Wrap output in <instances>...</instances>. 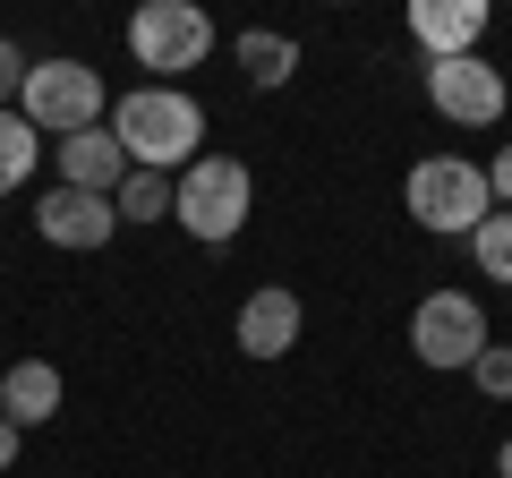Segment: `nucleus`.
<instances>
[{
	"instance_id": "nucleus-1",
	"label": "nucleus",
	"mask_w": 512,
	"mask_h": 478,
	"mask_svg": "<svg viewBox=\"0 0 512 478\" xmlns=\"http://www.w3.org/2000/svg\"><path fill=\"white\" fill-rule=\"evenodd\" d=\"M111 137H120L128 171H163V180H180L188 163H197V137H205V103L180 86H128L120 103H111Z\"/></svg>"
},
{
	"instance_id": "nucleus-2",
	"label": "nucleus",
	"mask_w": 512,
	"mask_h": 478,
	"mask_svg": "<svg viewBox=\"0 0 512 478\" xmlns=\"http://www.w3.org/2000/svg\"><path fill=\"white\" fill-rule=\"evenodd\" d=\"M248 205H256V180L239 154H197V163L171 180V222H180L188 239H205V248H222V239L248 231Z\"/></svg>"
},
{
	"instance_id": "nucleus-3",
	"label": "nucleus",
	"mask_w": 512,
	"mask_h": 478,
	"mask_svg": "<svg viewBox=\"0 0 512 478\" xmlns=\"http://www.w3.org/2000/svg\"><path fill=\"white\" fill-rule=\"evenodd\" d=\"M402 205H410V222L419 231H478V222L495 214V188H487V163H461V154H427L419 171H410V188H402Z\"/></svg>"
},
{
	"instance_id": "nucleus-4",
	"label": "nucleus",
	"mask_w": 512,
	"mask_h": 478,
	"mask_svg": "<svg viewBox=\"0 0 512 478\" xmlns=\"http://www.w3.org/2000/svg\"><path fill=\"white\" fill-rule=\"evenodd\" d=\"M18 111L35 120V129H52V146L60 137H77V129H103V77L86 69V60H35L26 69V86H18Z\"/></svg>"
},
{
	"instance_id": "nucleus-5",
	"label": "nucleus",
	"mask_w": 512,
	"mask_h": 478,
	"mask_svg": "<svg viewBox=\"0 0 512 478\" xmlns=\"http://www.w3.org/2000/svg\"><path fill=\"white\" fill-rule=\"evenodd\" d=\"M128 52H137V69H154V86H171L180 69H197L214 52V18L188 9V0H146L128 18Z\"/></svg>"
},
{
	"instance_id": "nucleus-6",
	"label": "nucleus",
	"mask_w": 512,
	"mask_h": 478,
	"mask_svg": "<svg viewBox=\"0 0 512 478\" xmlns=\"http://www.w3.org/2000/svg\"><path fill=\"white\" fill-rule=\"evenodd\" d=\"M487 308H478L470 291H427L419 316H410V350H419L427 368H470L478 350H487Z\"/></svg>"
},
{
	"instance_id": "nucleus-7",
	"label": "nucleus",
	"mask_w": 512,
	"mask_h": 478,
	"mask_svg": "<svg viewBox=\"0 0 512 478\" xmlns=\"http://www.w3.org/2000/svg\"><path fill=\"white\" fill-rule=\"evenodd\" d=\"M427 103L444 120H461V129H495L512 94H504V69L487 52H461V60H427Z\"/></svg>"
},
{
	"instance_id": "nucleus-8",
	"label": "nucleus",
	"mask_w": 512,
	"mask_h": 478,
	"mask_svg": "<svg viewBox=\"0 0 512 478\" xmlns=\"http://www.w3.org/2000/svg\"><path fill=\"white\" fill-rule=\"evenodd\" d=\"M35 231L52 239V248H77V257H94V248L120 231V205L94 197V188H52V197L35 205Z\"/></svg>"
},
{
	"instance_id": "nucleus-9",
	"label": "nucleus",
	"mask_w": 512,
	"mask_h": 478,
	"mask_svg": "<svg viewBox=\"0 0 512 478\" xmlns=\"http://www.w3.org/2000/svg\"><path fill=\"white\" fill-rule=\"evenodd\" d=\"M487 35V0H410V43L427 60H461Z\"/></svg>"
},
{
	"instance_id": "nucleus-10",
	"label": "nucleus",
	"mask_w": 512,
	"mask_h": 478,
	"mask_svg": "<svg viewBox=\"0 0 512 478\" xmlns=\"http://www.w3.org/2000/svg\"><path fill=\"white\" fill-rule=\"evenodd\" d=\"M120 180H128V154H120V137H111V120H103V129L60 137V188H94V197H120Z\"/></svg>"
},
{
	"instance_id": "nucleus-11",
	"label": "nucleus",
	"mask_w": 512,
	"mask_h": 478,
	"mask_svg": "<svg viewBox=\"0 0 512 478\" xmlns=\"http://www.w3.org/2000/svg\"><path fill=\"white\" fill-rule=\"evenodd\" d=\"M239 350L248 359H291L299 350V299L291 291H248L239 299Z\"/></svg>"
},
{
	"instance_id": "nucleus-12",
	"label": "nucleus",
	"mask_w": 512,
	"mask_h": 478,
	"mask_svg": "<svg viewBox=\"0 0 512 478\" xmlns=\"http://www.w3.org/2000/svg\"><path fill=\"white\" fill-rule=\"evenodd\" d=\"M60 410V368L52 359H18V368L0 376V419L9 427H43Z\"/></svg>"
},
{
	"instance_id": "nucleus-13",
	"label": "nucleus",
	"mask_w": 512,
	"mask_h": 478,
	"mask_svg": "<svg viewBox=\"0 0 512 478\" xmlns=\"http://www.w3.org/2000/svg\"><path fill=\"white\" fill-rule=\"evenodd\" d=\"M291 69H299V43L291 35H239V77H248L256 94H274V86H291Z\"/></svg>"
},
{
	"instance_id": "nucleus-14",
	"label": "nucleus",
	"mask_w": 512,
	"mask_h": 478,
	"mask_svg": "<svg viewBox=\"0 0 512 478\" xmlns=\"http://www.w3.org/2000/svg\"><path fill=\"white\" fill-rule=\"evenodd\" d=\"M35 154H43V129L26 120V111H0V197H9V188H26Z\"/></svg>"
},
{
	"instance_id": "nucleus-15",
	"label": "nucleus",
	"mask_w": 512,
	"mask_h": 478,
	"mask_svg": "<svg viewBox=\"0 0 512 478\" xmlns=\"http://www.w3.org/2000/svg\"><path fill=\"white\" fill-rule=\"evenodd\" d=\"M470 257H478V274H487V282H504V291H512V205H495V214L470 231Z\"/></svg>"
},
{
	"instance_id": "nucleus-16",
	"label": "nucleus",
	"mask_w": 512,
	"mask_h": 478,
	"mask_svg": "<svg viewBox=\"0 0 512 478\" xmlns=\"http://www.w3.org/2000/svg\"><path fill=\"white\" fill-rule=\"evenodd\" d=\"M111 205H120V222H163L171 214V180H163V171H128Z\"/></svg>"
},
{
	"instance_id": "nucleus-17",
	"label": "nucleus",
	"mask_w": 512,
	"mask_h": 478,
	"mask_svg": "<svg viewBox=\"0 0 512 478\" xmlns=\"http://www.w3.org/2000/svg\"><path fill=\"white\" fill-rule=\"evenodd\" d=\"M470 376H478L487 402H512V342H487V350L470 359Z\"/></svg>"
},
{
	"instance_id": "nucleus-18",
	"label": "nucleus",
	"mask_w": 512,
	"mask_h": 478,
	"mask_svg": "<svg viewBox=\"0 0 512 478\" xmlns=\"http://www.w3.org/2000/svg\"><path fill=\"white\" fill-rule=\"evenodd\" d=\"M26 69H35V60H26V52H18V43L0 35V111L18 103V86H26Z\"/></svg>"
},
{
	"instance_id": "nucleus-19",
	"label": "nucleus",
	"mask_w": 512,
	"mask_h": 478,
	"mask_svg": "<svg viewBox=\"0 0 512 478\" xmlns=\"http://www.w3.org/2000/svg\"><path fill=\"white\" fill-rule=\"evenodd\" d=\"M487 188H495V205H512V146L487 163Z\"/></svg>"
},
{
	"instance_id": "nucleus-20",
	"label": "nucleus",
	"mask_w": 512,
	"mask_h": 478,
	"mask_svg": "<svg viewBox=\"0 0 512 478\" xmlns=\"http://www.w3.org/2000/svg\"><path fill=\"white\" fill-rule=\"evenodd\" d=\"M18 436H26V427H9V419H0V470L18 461Z\"/></svg>"
},
{
	"instance_id": "nucleus-21",
	"label": "nucleus",
	"mask_w": 512,
	"mask_h": 478,
	"mask_svg": "<svg viewBox=\"0 0 512 478\" xmlns=\"http://www.w3.org/2000/svg\"><path fill=\"white\" fill-rule=\"evenodd\" d=\"M495 470H504V478H512V444H504V453H495Z\"/></svg>"
}]
</instances>
